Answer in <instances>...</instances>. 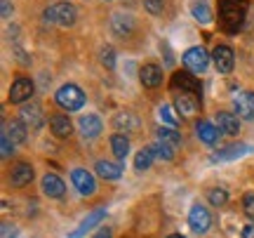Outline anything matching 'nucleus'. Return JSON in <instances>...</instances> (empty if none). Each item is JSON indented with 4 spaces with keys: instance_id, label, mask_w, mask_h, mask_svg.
<instances>
[{
    "instance_id": "39448f33",
    "label": "nucleus",
    "mask_w": 254,
    "mask_h": 238,
    "mask_svg": "<svg viewBox=\"0 0 254 238\" xmlns=\"http://www.w3.org/2000/svg\"><path fill=\"white\" fill-rule=\"evenodd\" d=\"M189 227H190V231L198 234V236H202V234L209 231V227H212V215H209V210L205 205L195 203L189 210Z\"/></svg>"
},
{
    "instance_id": "c9c22d12",
    "label": "nucleus",
    "mask_w": 254,
    "mask_h": 238,
    "mask_svg": "<svg viewBox=\"0 0 254 238\" xmlns=\"http://www.w3.org/2000/svg\"><path fill=\"white\" fill-rule=\"evenodd\" d=\"M163 0H144V9L151 14H163Z\"/></svg>"
},
{
    "instance_id": "f257e3e1",
    "label": "nucleus",
    "mask_w": 254,
    "mask_h": 238,
    "mask_svg": "<svg viewBox=\"0 0 254 238\" xmlns=\"http://www.w3.org/2000/svg\"><path fill=\"white\" fill-rule=\"evenodd\" d=\"M250 9V0H221L219 2V21L228 33H238L245 24V14Z\"/></svg>"
},
{
    "instance_id": "9b49d317",
    "label": "nucleus",
    "mask_w": 254,
    "mask_h": 238,
    "mask_svg": "<svg viewBox=\"0 0 254 238\" xmlns=\"http://www.w3.org/2000/svg\"><path fill=\"white\" fill-rule=\"evenodd\" d=\"M19 120H24L26 128L33 130V132L43 130V125H45V116H43V109H40L38 104H26V106H21Z\"/></svg>"
},
{
    "instance_id": "cd10ccee",
    "label": "nucleus",
    "mask_w": 254,
    "mask_h": 238,
    "mask_svg": "<svg viewBox=\"0 0 254 238\" xmlns=\"http://www.w3.org/2000/svg\"><path fill=\"white\" fill-rule=\"evenodd\" d=\"M5 130H7L9 139H12L14 144H24L26 137H28V128H26V123H24V120H12Z\"/></svg>"
},
{
    "instance_id": "b1692460",
    "label": "nucleus",
    "mask_w": 254,
    "mask_h": 238,
    "mask_svg": "<svg viewBox=\"0 0 254 238\" xmlns=\"http://www.w3.org/2000/svg\"><path fill=\"white\" fill-rule=\"evenodd\" d=\"M190 14H193V19H195L198 24H202V26L212 24V19H214L207 0H193V2H190Z\"/></svg>"
},
{
    "instance_id": "f8f14e48",
    "label": "nucleus",
    "mask_w": 254,
    "mask_h": 238,
    "mask_svg": "<svg viewBox=\"0 0 254 238\" xmlns=\"http://www.w3.org/2000/svg\"><path fill=\"white\" fill-rule=\"evenodd\" d=\"M78 130H80V135L85 139H97L104 132V123H101V118L97 113H85L78 120Z\"/></svg>"
},
{
    "instance_id": "a19ab883",
    "label": "nucleus",
    "mask_w": 254,
    "mask_h": 238,
    "mask_svg": "<svg viewBox=\"0 0 254 238\" xmlns=\"http://www.w3.org/2000/svg\"><path fill=\"white\" fill-rule=\"evenodd\" d=\"M243 238H254V224H247L243 229Z\"/></svg>"
},
{
    "instance_id": "a878e982",
    "label": "nucleus",
    "mask_w": 254,
    "mask_h": 238,
    "mask_svg": "<svg viewBox=\"0 0 254 238\" xmlns=\"http://www.w3.org/2000/svg\"><path fill=\"white\" fill-rule=\"evenodd\" d=\"M109 142H111V151H113V156L118 160H125L129 156V139H127V135L116 132V135H111Z\"/></svg>"
},
{
    "instance_id": "58836bf2",
    "label": "nucleus",
    "mask_w": 254,
    "mask_h": 238,
    "mask_svg": "<svg viewBox=\"0 0 254 238\" xmlns=\"http://www.w3.org/2000/svg\"><path fill=\"white\" fill-rule=\"evenodd\" d=\"M160 50H165V64H167V66H172V64H174V57H172V52H170V47H167V43H160Z\"/></svg>"
},
{
    "instance_id": "79ce46f5",
    "label": "nucleus",
    "mask_w": 254,
    "mask_h": 238,
    "mask_svg": "<svg viewBox=\"0 0 254 238\" xmlns=\"http://www.w3.org/2000/svg\"><path fill=\"white\" fill-rule=\"evenodd\" d=\"M167 238H186V236H182V234H170Z\"/></svg>"
},
{
    "instance_id": "2f4dec72",
    "label": "nucleus",
    "mask_w": 254,
    "mask_h": 238,
    "mask_svg": "<svg viewBox=\"0 0 254 238\" xmlns=\"http://www.w3.org/2000/svg\"><path fill=\"white\" fill-rule=\"evenodd\" d=\"M151 151H153V156L160 158V160H174V151H177V149L170 147V144H163V142H155V144H151Z\"/></svg>"
},
{
    "instance_id": "4468645a",
    "label": "nucleus",
    "mask_w": 254,
    "mask_h": 238,
    "mask_svg": "<svg viewBox=\"0 0 254 238\" xmlns=\"http://www.w3.org/2000/svg\"><path fill=\"white\" fill-rule=\"evenodd\" d=\"M111 31L118 38H129L134 33V19H132V14L116 12V14L111 17Z\"/></svg>"
},
{
    "instance_id": "4be33fe9",
    "label": "nucleus",
    "mask_w": 254,
    "mask_h": 238,
    "mask_svg": "<svg viewBox=\"0 0 254 238\" xmlns=\"http://www.w3.org/2000/svg\"><path fill=\"white\" fill-rule=\"evenodd\" d=\"M50 128H52V135L57 139H68L73 135L71 120H68V116H62V113H57V116L50 118Z\"/></svg>"
},
{
    "instance_id": "7c9ffc66",
    "label": "nucleus",
    "mask_w": 254,
    "mask_h": 238,
    "mask_svg": "<svg viewBox=\"0 0 254 238\" xmlns=\"http://www.w3.org/2000/svg\"><path fill=\"white\" fill-rule=\"evenodd\" d=\"M207 201L214 205V208H224L228 203V191L224 186H212L207 191Z\"/></svg>"
},
{
    "instance_id": "f03ea898",
    "label": "nucleus",
    "mask_w": 254,
    "mask_h": 238,
    "mask_svg": "<svg viewBox=\"0 0 254 238\" xmlns=\"http://www.w3.org/2000/svg\"><path fill=\"white\" fill-rule=\"evenodd\" d=\"M55 101L59 104V106H62L64 111H80L82 106H85L87 97H85V92H82L78 85L66 82V85H62V87L57 90Z\"/></svg>"
},
{
    "instance_id": "ea45409f",
    "label": "nucleus",
    "mask_w": 254,
    "mask_h": 238,
    "mask_svg": "<svg viewBox=\"0 0 254 238\" xmlns=\"http://www.w3.org/2000/svg\"><path fill=\"white\" fill-rule=\"evenodd\" d=\"M111 236H113V234H111L109 227H101V229L94 234V238H111Z\"/></svg>"
},
{
    "instance_id": "0eeeda50",
    "label": "nucleus",
    "mask_w": 254,
    "mask_h": 238,
    "mask_svg": "<svg viewBox=\"0 0 254 238\" xmlns=\"http://www.w3.org/2000/svg\"><path fill=\"white\" fill-rule=\"evenodd\" d=\"M170 87H172V90H182L184 94H200V92H202L200 80L190 74V71H177V74L172 76V80H170Z\"/></svg>"
},
{
    "instance_id": "e433bc0d",
    "label": "nucleus",
    "mask_w": 254,
    "mask_h": 238,
    "mask_svg": "<svg viewBox=\"0 0 254 238\" xmlns=\"http://www.w3.org/2000/svg\"><path fill=\"white\" fill-rule=\"evenodd\" d=\"M14 55H17V62L19 64H24V66H28L31 64V59H28V55L21 50V47H14Z\"/></svg>"
},
{
    "instance_id": "9d476101",
    "label": "nucleus",
    "mask_w": 254,
    "mask_h": 238,
    "mask_svg": "<svg viewBox=\"0 0 254 238\" xmlns=\"http://www.w3.org/2000/svg\"><path fill=\"white\" fill-rule=\"evenodd\" d=\"M233 111L240 120H254V92H238L233 97Z\"/></svg>"
},
{
    "instance_id": "7ed1b4c3",
    "label": "nucleus",
    "mask_w": 254,
    "mask_h": 238,
    "mask_svg": "<svg viewBox=\"0 0 254 238\" xmlns=\"http://www.w3.org/2000/svg\"><path fill=\"white\" fill-rule=\"evenodd\" d=\"M45 19L50 24H57V26L68 28L75 24L78 19V9L73 7L71 2H52L50 7H45Z\"/></svg>"
},
{
    "instance_id": "393cba45",
    "label": "nucleus",
    "mask_w": 254,
    "mask_h": 238,
    "mask_svg": "<svg viewBox=\"0 0 254 238\" xmlns=\"http://www.w3.org/2000/svg\"><path fill=\"white\" fill-rule=\"evenodd\" d=\"M94 170H97V174H99L101 179H111V182L123 177V165H120V163H111V160H97Z\"/></svg>"
},
{
    "instance_id": "20e7f679",
    "label": "nucleus",
    "mask_w": 254,
    "mask_h": 238,
    "mask_svg": "<svg viewBox=\"0 0 254 238\" xmlns=\"http://www.w3.org/2000/svg\"><path fill=\"white\" fill-rule=\"evenodd\" d=\"M209 59H212V55H207V50L200 45L189 47L182 55L184 66H186V71H190V74H205L209 66Z\"/></svg>"
},
{
    "instance_id": "6e6552de",
    "label": "nucleus",
    "mask_w": 254,
    "mask_h": 238,
    "mask_svg": "<svg viewBox=\"0 0 254 238\" xmlns=\"http://www.w3.org/2000/svg\"><path fill=\"white\" fill-rule=\"evenodd\" d=\"M36 92V82L26 78V76H19L17 80L9 85V101L12 104H24L31 99V94Z\"/></svg>"
},
{
    "instance_id": "37998d69",
    "label": "nucleus",
    "mask_w": 254,
    "mask_h": 238,
    "mask_svg": "<svg viewBox=\"0 0 254 238\" xmlns=\"http://www.w3.org/2000/svg\"><path fill=\"white\" fill-rule=\"evenodd\" d=\"M106 2H111V0H106Z\"/></svg>"
},
{
    "instance_id": "ddd939ff",
    "label": "nucleus",
    "mask_w": 254,
    "mask_h": 238,
    "mask_svg": "<svg viewBox=\"0 0 254 238\" xmlns=\"http://www.w3.org/2000/svg\"><path fill=\"white\" fill-rule=\"evenodd\" d=\"M113 128L118 130V132H123V135H132V132H136V130L141 128V120L132 111H118L113 116Z\"/></svg>"
},
{
    "instance_id": "473e14b6",
    "label": "nucleus",
    "mask_w": 254,
    "mask_h": 238,
    "mask_svg": "<svg viewBox=\"0 0 254 238\" xmlns=\"http://www.w3.org/2000/svg\"><path fill=\"white\" fill-rule=\"evenodd\" d=\"M14 154V142L9 139L7 130H2V135H0V156L2 158H9Z\"/></svg>"
},
{
    "instance_id": "2eb2a0df",
    "label": "nucleus",
    "mask_w": 254,
    "mask_h": 238,
    "mask_svg": "<svg viewBox=\"0 0 254 238\" xmlns=\"http://www.w3.org/2000/svg\"><path fill=\"white\" fill-rule=\"evenodd\" d=\"M104 217H106V208H97V210H92L90 215L80 222V227H78V229H73L71 234H68V238H82L87 231H92L94 227H99Z\"/></svg>"
},
{
    "instance_id": "72a5a7b5",
    "label": "nucleus",
    "mask_w": 254,
    "mask_h": 238,
    "mask_svg": "<svg viewBox=\"0 0 254 238\" xmlns=\"http://www.w3.org/2000/svg\"><path fill=\"white\" fill-rule=\"evenodd\" d=\"M99 59H101V64L106 66V69H116V50L113 47H101V52H99Z\"/></svg>"
},
{
    "instance_id": "f3484780",
    "label": "nucleus",
    "mask_w": 254,
    "mask_h": 238,
    "mask_svg": "<svg viewBox=\"0 0 254 238\" xmlns=\"http://www.w3.org/2000/svg\"><path fill=\"white\" fill-rule=\"evenodd\" d=\"M139 80H141L144 87L153 90V87H158L163 82V69L158 64H144L139 69Z\"/></svg>"
},
{
    "instance_id": "5701e85b",
    "label": "nucleus",
    "mask_w": 254,
    "mask_h": 238,
    "mask_svg": "<svg viewBox=\"0 0 254 238\" xmlns=\"http://www.w3.org/2000/svg\"><path fill=\"white\" fill-rule=\"evenodd\" d=\"M250 151H252V147H250V144H231V147L217 151L212 160H214V163H219V160H236V158L247 156Z\"/></svg>"
},
{
    "instance_id": "423d86ee",
    "label": "nucleus",
    "mask_w": 254,
    "mask_h": 238,
    "mask_svg": "<svg viewBox=\"0 0 254 238\" xmlns=\"http://www.w3.org/2000/svg\"><path fill=\"white\" fill-rule=\"evenodd\" d=\"M71 182L80 196H94V193H97V179H94V174L87 172L85 167H73Z\"/></svg>"
},
{
    "instance_id": "1a4fd4ad",
    "label": "nucleus",
    "mask_w": 254,
    "mask_h": 238,
    "mask_svg": "<svg viewBox=\"0 0 254 238\" xmlns=\"http://www.w3.org/2000/svg\"><path fill=\"white\" fill-rule=\"evenodd\" d=\"M212 62H214L219 74L228 76L233 71V66H236V55H233V50L228 45H217L212 50Z\"/></svg>"
},
{
    "instance_id": "c85d7f7f",
    "label": "nucleus",
    "mask_w": 254,
    "mask_h": 238,
    "mask_svg": "<svg viewBox=\"0 0 254 238\" xmlns=\"http://www.w3.org/2000/svg\"><path fill=\"white\" fill-rule=\"evenodd\" d=\"M155 156H153V151H151V147H146L141 149L139 154L134 156V170L136 172H144V170H151V165H153Z\"/></svg>"
},
{
    "instance_id": "c756f323",
    "label": "nucleus",
    "mask_w": 254,
    "mask_h": 238,
    "mask_svg": "<svg viewBox=\"0 0 254 238\" xmlns=\"http://www.w3.org/2000/svg\"><path fill=\"white\" fill-rule=\"evenodd\" d=\"M158 118H160V123H163V125H167V128H177V125H179L177 109H174V106H170V104H163V106L158 109Z\"/></svg>"
},
{
    "instance_id": "a211bd4d",
    "label": "nucleus",
    "mask_w": 254,
    "mask_h": 238,
    "mask_svg": "<svg viewBox=\"0 0 254 238\" xmlns=\"http://www.w3.org/2000/svg\"><path fill=\"white\" fill-rule=\"evenodd\" d=\"M217 128L221 130V135L233 137V135L240 132V118H238L236 113H231V111H219L217 113Z\"/></svg>"
},
{
    "instance_id": "4c0bfd02",
    "label": "nucleus",
    "mask_w": 254,
    "mask_h": 238,
    "mask_svg": "<svg viewBox=\"0 0 254 238\" xmlns=\"http://www.w3.org/2000/svg\"><path fill=\"white\" fill-rule=\"evenodd\" d=\"M0 5H2V19H12V12H14V7L9 5V0H0Z\"/></svg>"
},
{
    "instance_id": "6ab92c4d",
    "label": "nucleus",
    "mask_w": 254,
    "mask_h": 238,
    "mask_svg": "<svg viewBox=\"0 0 254 238\" xmlns=\"http://www.w3.org/2000/svg\"><path fill=\"white\" fill-rule=\"evenodd\" d=\"M195 135L202 144H209V147H214L219 142V135H221V130L217 125H212L209 120H198L195 123Z\"/></svg>"
},
{
    "instance_id": "bb28decb",
    "label": "nucleus",
    "mask_w": 254,
    "mask_h": 238,
    "mask_svg": "<svg viewBox=\"0 0 254 238\" xmlns=\"http://www.w3.org/2000/svg\"><path fill=\"white\" fill-rule=\"evenodd\" d=\"M155 137L158 142H163V144H170V147L179 149L182 147V135L177 132V128H167V125H160L158 132H155Z\"/></svg>"
},
{
    "instance_id": "412c9836",
    "label": "nucleus",
    "mask_w": 254,
    "mask_h": 238,
    "mask_svg": "<svg viewBox=\"0 0 254 238\" xmlns=\"http://www.w3.org/2000/svg\"><path fill=\"white\" fill-rule=\"evenodd\" d=\"M174 109H177V113H182V116H186V118H190V116H195L198 113V99L193 97V94H177L174 97Z\"/></svg>"
},
{
    "instance_id": "f704fd0d",
    "label": "nucleus",
    "mask_w": 254,
    "mask_h": 238,
    "mask_svg": "<svg viewBox=\"0 0 254 238\" xmlns=\"http://www.w3.org/2000/svg\"><path fill=\"white\" fill-rule=\"evenodd\" d=\"M243 210H245V215L254 224V193H247L245 198H243Z\"/></svg>"
},
{
    "instance_id": "aec40b11",
    "label": "nucleus",
    "mask_w": 254,
    "mask_h": 238,
    "mask_svg": "<svg viewBox=\"0 0 254 238\" xmlns=\"http://www.w3.org/2000/svg\"><path fill=\"white\" fill-rule=\"evenodd\" d=\"M9 182H12V186H17V189H21V186H26V184L33 182V165L31 163H17L14 165V170H12V177H9Z\"/></svg>"
},
{
    "instance_id": "dca6fc26",
    "label": "nucleus",
    "mask_w": 254,
    "mask_h": 238,
    "mask_svg": "<svg viewBox=\"0 0 254 238\" xmlns=\"http://www.w3.org/2000/svg\"><path fill=\"white\" fill-rule=\"evenodd\" d=\"M40 189H43V193H45L47 198H62L64 193H66V184H64V179L59 174L47 172L43 177V182H40Z\"/></svg>"
}]
</instances>
